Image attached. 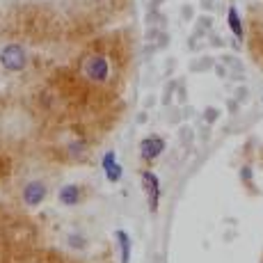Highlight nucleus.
Wrapping results in <instances>:
<instances>
[{
  "mask_svg": "<svg viewBox=\"0 0 263 263\" xmlns=\"http://www.w3.org/2000/svg\"><path fill=\"white\" fill-rule=\"evenodd\" d=\"M80 73L87 83L92 85H105L112 76V62L103 53H87L80 60Z\"/></svg>",
  "mask_w": 263,
  "mask_h": 263,
  "instance_id": "1",
  "label": "nucleus"
},
{
  "mask_svg": "<svg viewBox=\"0 0 263 263\" xmlns=\"http://www.w3.org/2000/svg\"><path fill=\"white\" fill-rule=\"evenodd\" d=\"M28 62H30V55L23 44H5V46L0 48V67H3L5 71L18 73L28 67Z\"/></svg>",
  "mask_w": 263,
  "mask_h": 263,
  "instance_id": "2",
  "label": "nucleus"
},
{
  "mask_svg": "<svg viewBox=\"0 0 263 263\" xmlns=\"http://www.w3.org/2000/svg\"><path fill=\"white\" fill-rule=\"evenodd\" d=\"M48 199V183L42 179H32L21 188V201L28 209H39Z\"/></svg>",
  "mask_w": 263,
  "mask_h": 263,
  "instance_id": "3",
  "label": "nucleus"
},
{
  "mask_svg": "<svg viewBox=\"0 0 263 263\" xmlns=\"http://www.w3.org/2000/svg\"><path fill=\"white\" fill-rule=\"evenodd\" d=\"M140 179H142V190L146 195L149 211L151 213H158V209H160V179L151 170H142Z\"/></svg>",
  "mask_w": 263,
  "mask_h": 263,
  "instance_id": "4",
  "label": "nucleus"
},
{
  "mask_svg": "<svg viewBox=\"0 0 263 263\" xmlns=\"http://www.w3.org/2000/svg\"><path fill=\"white\" fill-rule=\"evenodd\" d=\"M163 151H165V140L160 135H149V138H144L140 142V158L144 163H154Z\"/></svg>",
  "mask_w": 263,
  "mask_h": 263,
  "instance_id": "5",
  "label": "nucleus"
},
{
  "mask_svg": "<svg viewBox=\"0 0 263 263\" xmlns=\"http://www.w3.org/2000/svg\"><path fill=\"white\" fill-rule=\"evenodd\" d=\"M58 201L62 206H69V209H73V206H80L85 201L83 185H78V183H64L62 188L58 190Z\"/></svg>",
  "mask_w": 263,
  "mask_h": 263,
  "instance_id": "6",
  "label": "nucleus"
},
{
  "mask_svg": "<svg viewBox=\"0 0 263 263\" xmlns=\"http://www.w3.org/2000/svg\"><path fill=\"white\" fill-rule=\"evenodd\" d=\"M101 167H103V174H105V179H108L110 183H119L124 170H121V165H119L117 154H115V151H108V154L103 156V160H101Z\"/></svg>",
  "mask_w": 263,
  "mask_h": 263,
  "instance_id": "7",
  "label": "nucleus"
},
{
  "mask_svg": "<svg viewBox=\"0 0 263 263\" xmlns=\"http://www.w3.org/2000/svg\"><path fill=\"white\" fill-rule=\"evenodd\" d=\"M115 238H117L119 263H130V259H133V240H130L128 231L117 229V231H115Z\"/></svg>",
  "mask_w": 263,
  "mask_h": 263,
  "instance_id": "8",
  "label": "nucleus"
},
{
  "mask_svg": "<svg viewBox=\"0 0 263 263\" xmlns=\"http://www.w3.org/2000/svg\"><path fill=\"white\" fill-rule=\"evenodd\" d=\"M229 28H231V32L236 34V37H242V23H240V18H238V12H236V7H231L229 9Z\"/></svg>",
  "mask_w": 263,
  "mask_h": 263,
  "instance_id": "9",
  "label": "nucleus"
},
{
  "mask_svg": "<svg viewBox=\"0 0 263 263\" xmlns=\"http://www.w3.org/2000/svg\"><path fill=\"white\" fill-rule=\"evenodd\" d=\"M67 242H69V247H73V250H85V247H87V238L80 234H69Z\"/></svg>",
  "mask_w": 263,
  "mask_h": 263,
  "instance_id": "10",
  "label": "nucleus"
}]
</instances>
